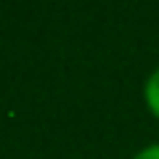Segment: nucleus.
<instances>
[{"instance_id":"f257e3e1","label":"nucleus","mask_w":159,"mask_h":159,"mask_svg":"<svg viewBox=\"0 0 159 159\" xmlns=\"http://www.w3.org/2000/svg\"><path fill=\"white\" fill-rule=\"evenodd\" d=\"M143 103H146L148 114L159 122V66L154 69L146 77V82H143Z\"/></svg>"},{"instance_id":"f03ea898","label":"nucleus","mask_w":159,"mask_h":159,"mask_svg":"<svg viewBox=\"0 0 159 159\" xmlns=\"http://www.w3.org/2000/svg\"><path fill=\"white\" fill-rule=\"evenodd\" d=\"M130 159H159V141L157 143H148V146H143V148H138Z\"/></svg>"}]
</instances>
